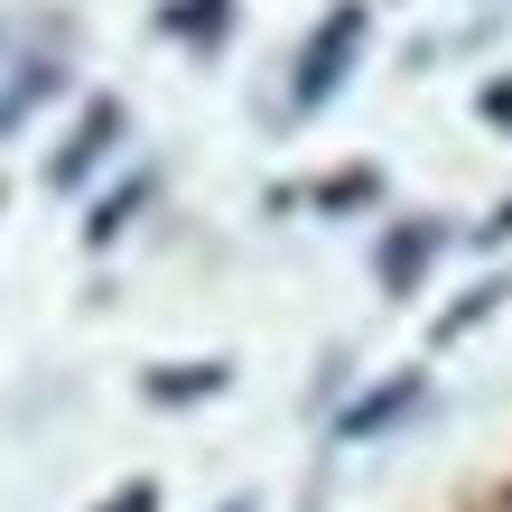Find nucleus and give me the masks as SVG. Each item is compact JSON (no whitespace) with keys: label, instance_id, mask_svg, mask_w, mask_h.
I'll use <instances>...</instances> for the list:
<instances>
[{"label":"nucleus","instance_id":"obj_10","mask_svg":"<svg viewBox=\"0 0 512 512\" xmlns=\"http://www.w3.org/2000/svg\"><path fill=\"white\" fill-rule=\"evenodd\" d=\"M168 28H177V38H196V47H215L224 28H233V0H168Z\"/></svg>","mask_w":512,"mask_h":512},{"label":"nucleus","instance_id":"obj_3","mask_svg":"<svg viewBox=\"0 0 512 512\" xmlns=\"http://www.w3.org/2000/svg\"><path fill=\"white\" fill-rule=\"evenodd\" d=\"M438 252H447V224H438V215H401V224L382 233V252H373V280H382L391 298H410L419 280H429Z\"/></svg>","mask_w":512,"mask_h":512},{"label":"nucleus","instance_id":"obj_13","mask_svg":"<svg viewBox=\"0 0 512 512\" xmlns=\"http://www.w3.org/2000/svg\"><path fill=\"white\" fill-rule=\"evenodd\" d=\"M475 243H512V196H503L494 215H485V233H475Z\"/></svg>","mask_w":512,"mask_h":512},{"label":"nucleus","instance_id":"obj_11","mask_svg":"<svg viewBox=\"0 0 512 512\" xmlns=\"http://www.w3.org/2000/svg\"><path fill=\"white\" fill-rule=\"evenodd\" d=\"M94 512H159V485H149V475H131V485H112Z\"/></svg>","mask_w":512,"mask_h":512},{"label":"nucleus","instance_id":"obj_4","mask_svg":"<svg viewBox=\"0 0 512 512\" xmlns=\"http://www.w3.org/2000/svg\"><path fill=\"white\" fill-rule=\"evenodd\" d=\"M429 401V373L419 364H401L391 382H373V391H354V401L336 410V438H382V429H401V419Z\"/></svg>","mask_w":512,"mask_h":512},{"label":"nucleus","instance_id":"obj_9","mask_svg":"<svg viewBox=\"0 0 512 512\" xmlns=\"http://www.w3.org/2000/svg\"><path fill=\"white\" fill-rule=\"evenodd\" d=\"M503 289H512V280H475V289L457 298V308H438V345H457L466 326H485V317L503 308Z\"/></svg>","mask_w":512,"mask_h":512},{"label":"nucleus","instance_id":"obj_5","mask_svg":"<svg viewBox=\"0 0 512 512\" xmlns=\"http://www.w3.org/2000/svg\"><path fill=\"white\" fill-rule=\"evenodd\" d=\"M308 205H317V215H354V205H382V168H336V177H317Z\"/></svg>","mask_w":512,"mask_h":512},{"label":"nucleus","instance_id":"obj_6","mask_svg":"<svg viewBox=\"0 0 512 512\" xmlns=\"http://www.w3.org/2000/svg\"><path fill=\"white\" fill-rule=\"evenodd\" d=\"M224 382H233V364H187V373H149L140 391H149L159 410H177V401H215Z\"/></svg>","mask_w":512,"mask_h":512},{"label":"nucleus","instance_id":"obj_7","mask_svg":"<svg viewBox=\"0 0 512 512\" xmlns=\"http://www.w3.org/2000/svg\"><path fill=\"white\" fill-rule=\"evenodd\" d=\"M56 84H66V66H47V56H28V66L10 75V94H0V131H19V112H38Z\"/></svg>","mask_w":512,"mask_h":512},{"label":"nucleus","instance_id":"obj_8","mask_svg":"<svg viewBox=\"0 0 512 512\" xmlns=\"http://www.w3.org/2000/svg\"><path fill=\"white\" fill-rule=\"evenodd\" d=\"M140 205H149V177H131V187H112V196L94 205V215H84V243H94V252H103V243H112V233H122V224L140 215Z\"/></svg>","mask_w":512,"mask_h":512},{"label":"nucleus","instance_id":"obj_12","mask_svg":"<svg viewBox=\"0 0 512 512\" xmlns=\"http://www.w3.org/2000/svg\"><path fill=\"white\" fill-rule=\"evenodd\" d=\"M475 112H485V122H494V131H512V75H494V84H485V94H475Z\"/></svg>","mask_w":512,"mask_h":512},{"label":"nucleus","instance_id":"obj_2","mask_svg":"<svg viewBox=\"0 0 512 512\" xmlns=\"http://www.w3.org/2000/svg\"><path fill=\"white\" fill-rule=\"evenodd\" d=\"M122 122H131V112L112 103V94H103V103H84V112H75V131H66V149L47 159V187H84V177H94L112 149H122Z\"/></svg>","mask_w":512,"mask_h":512},{"label":"nucleus","instance_id":"obj_1","mask_svg":"<svg viewBox=\"0 0 512 512\" xmlns=\"http://www.w3.org/2000/svg\"><path fill=\"white\" fill-rule=\"evenodd\" d=\"M354 47H364V0H336V10L317 19V38H308V56H298V84H289V103L298 112H317L336 84L354 75Z\"/></svg>","mask_w":512,"mask_h":512},{"label":"nucleus","instance_id":"obj_14","mask_svg":"<svg viewBox=\"0 0 512 512\" xmlns=\"http://www.w3.org/2000/svg\"><path fill=\"white\" fill-rule=\"evenodd\" d=\"M215 512H252V503H215Z\"/></svg>","mask_w":512,"mask_h":512}]
</instances>
